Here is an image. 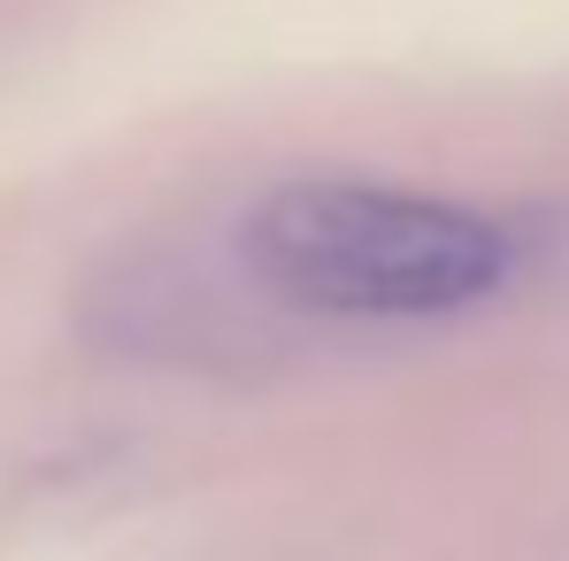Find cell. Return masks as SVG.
Returning a JSON list of instances; mask_svg holds the SVG:
<instances>
[{
  "label": "cell",
  "mask_w": 569,
  "mask_h": 561,
  "mask_svg": "<svg viewBox=\"0 0 569 561\" xmlns=\"http://www.w3.org/2000/svg\"><path fill=\"white\" fill-rule=\"evenodd\" d=\"M254 270L323 315H455L508 278V239L462 200L400 186H284L247 216Z\"/></svg>",
  "instance_id": "1"
}]
</instances>
